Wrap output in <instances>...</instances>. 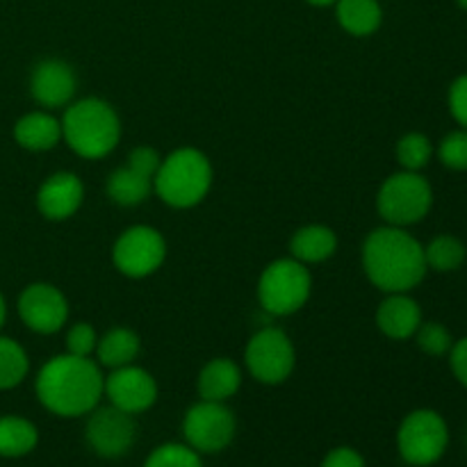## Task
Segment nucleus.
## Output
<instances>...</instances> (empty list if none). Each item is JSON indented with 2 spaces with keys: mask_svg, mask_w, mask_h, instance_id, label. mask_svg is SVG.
I'll list each match as a JSON object with an SVG mask.
<instances>
[{
  "mask_svg": "<svg viewBox=\"0 0 467 467\" xmlns=\"http://www.w3.org/2000/svg\"><path fill=\"white\" fill-rule=\"evenodd\" d=\"M237 422L233 410L223 401L201 400L192 406L182 420L185 442L199 454H219L233 442Z\"/></svg>",
  "mask_w": 467,
  "mask_h": 467,
  "instance_id": "6e6552de",
  "label": "nucleus"
},
{
  "mask_svg": "<svg viewBox=\"0 0 467 467\" xmlns=\"http://www.w3.org/2000/svg\"><path fill=\"white\" fill-rule=\"evenodd\" d=\"M319 467H365V459L354 447H336L324 456Z\"/></svg>",
  "mask_w": 467,
  "mask_h": 467,
  "instance_id": "473e14b6",
  "label": "nucleus"
},
{
  "mask_svg": "<svg viewBox=\"0 0 467 467\" xmlns=\"http://www.w3.org/2000/svg\"><path fill=\"white\" fill-rule=\"evenodd\" d=\"M96 345H99V336H96V331L91 324L80 322V324H76V327L68 328L67 354L89 358V354H94L96 351Z\"/></svg>",
  "mask_w": 467,
  "mask_h": 467,
  "instance_id": "c756f323",
  "label": "nucleus"
},
{
  "mask_svg": "<svg viewBox=\"0 0 467 467\" xmlns=\"http://www.w3.org/2000/svg\"><path fill=\"white\" fill-rule=\"evenodd\" d=\"M137 354H140V337L130 328H112L103 337H99V345H96L99 365L109 369L130 365Z\"/></svg>",
  "mask_w": 467,
  "mask_h": 467,
  "instance_id": "5701e85b",
  "label": "nucleus"
},
{
  "mask_svg": "<svg viewBox=\"0 0 467 467\" xmlns=\"http://www.w3.org/2000/svg\"><path fill=\"white\" fill-rule=\"evenodd\" d=\"M433 205V190L420 171H400L388 178L377 196L379 214L388 226L406 228L422 222Z\"/></svg>",
  "mask_w": 467,
  "mask_h": 467,
  "instance_id": "423d86ee",
  "label": "nucleus"
},
{
  "mask_svg": "<svg viewBox=\"0 0 467 467\" xmlns=\"http://www.w3.org/2000/svg\"><path fill=\"white\" fill-rule=\"evenodd\" d=\"M167 255L164 237L150 226H132L119 235L112 260L123 276L144 278L158 272Z\"/></svg>",
  "mask_w": 467,
  "mask_h": 467,
  "instance_id": "9d476101",
  "label": "nucleus"
},
{
  "mask_svg": "<svg viewBox=\"0 0 467 467\" xmlns=\"http://www.w3.org/2000/svg\"><path fill=\"white\" fill-rule=\"evenodd\" d=\"M422 324L420 304L409 292H392L377 310V327L392 340H409Z\"/></svg>",
  "mask_w": 467,
  "mask_h": 467,
  "instance_id": "dca6fc26",
  "label": "nucleus"
},
{
  "mask_svg": "<svg viewBox=\"0 0 467 467\" xmlns=\"http://www.w3.org/2000/svg\"><path fill=\"white\" fill-rule=\"evenodd\" d=\"M450 368L454 372L456 381L467 388V337H461L450 349Z\"/></svg>",
  "mask_w": 467,
  "mask_h": 467,
  "instance_id": "72a5a7b5",
  "label": "nucleus"
},
{
  "mask_svg": "<svg viewBox=\"0 0 467 467\" xmlns=\"http://www.w3.org/2000/svg\"><path fill=\"white\" fill-rule=\"evenodd\" d=\"M213 185L210 160L196 149H178L160 162L153 190L171 208H192L201 203Z\"/></svg>",
  "mask_w": 467,
  "mask_h": 467,
  "instance_id": "20e7f679",
  "label": "nucleus"
},
{
  "mask_svg": "<svg viewBox=\"0 0 467 467\" xmlns=\"http://www.w3.org/2000/svg\"><path fill=\"white\" fill-rule=\"evenodd\" d=\"M18 315L27 328L50 336L67 324L68 301L50 283H32L18 296Z\"/></svg>",
  "mask_w": 467,
  "mask_h": 467,
  "instance_id": "f8f14e48",
  "label": "nucleus"
},
{
  "mask_svg": "<svg viewBox=\"0 0 467 467\" xmlns=\"http://www.w3.org/2000/svg\"><path fill=\"white\" fill-rule=\"evenodd\" d=\"M450 447V427L438 410L418 409L406 415L397 431L401 461L413 467H431Z\"/></svg>",
  "mask_w": 467,
  "mask_h": 467,
  "instance_id": "39448f33",
  "label": "nucleus"
},
{
  "mask_svg": "<svg viewBox=\"0 0 467 467\" xmlns=\"http://www.w3.org/2000/svg\"><path fill=\"white\" fill-rule=\"evenodd\" d=\"M447 103H450V112L456 119V123L461 128H467V73L451 82Z\"/></svg>",
  "mask_w": 467,
  "mask_h": 467,
  "instance_id": "7c9ffc66",
  "label": "nucleus"
},
{
  "mask_svg": "<svg viewBox=\"0 0 467 467\" xmlns=\"http://www.w3.org/2000/svg\"><path fill=\"white\" fill-rule=\"evenodd\" d=\"M438 158L447 169L467 171V128L450 132L438 146Z\"/></svg>",
  "mask_w": 467,
  "mask_h": 467,
  "instance_id": "c85d7f7f",
  "label": "nucleus"
},
{
  "mask_svg": "<svg viewBox=\"0 0 467 467\" xmlns=\"http://www.w3.org/2000/svg\"><path fill=\"white\" fill-rule=\"evenodd\" d=\"M244 360L255 381L265 383V386H278L290 379L296 354L290 337L281 328L267 327L251 337L244 351Z\"/></svg>",
  "mask_w": 467,
  "mask_h": 467,
  "instance_id": "1a4fd4ad",
  "label": "nucleus"
},
{
  "mask_svg": "<svg viewBox=\"0 0 467 467\" xmlns=\"http://www.w3.org/2000/svg\"><path fill=\"white\" fill-rule=\"evenodd\" d=\"M30 360L26 349L12 337L0 336V390H12L27 377Z\"/></svg>",
  "mask_w": 467,
  "mask_h": 467,
  "instance_id": "393cba45",
  "label": "nucleus"
},
{
  "mask_svg": "<svg viewBox=\"0 0 467 467\" xmlns=\"http://www.w3.org/2000/svg\"><path fill=\"white\" fill-rule=\"evenodd\" d=\"M456 3H459V7H463L467 12V0H456Z\"/></svg>",
  "mask_w": 467,
  "mask_h": 467,
  "instance_id": "e433bc0d",
  "label": "nucleus"
},
{
  "mask_svg": "<svg viewBox=\"0 0 467 467\" xmlns=\"http://www.w3.org/2000/svg\"><path fill=\"white\" fill-rule=\"evenodd\" d=\"M105 377L100 365L82 356L62 354L50 358L36 374L41 406L59 418H82L100 404Z\"/></svg>",
  "mask_w": 467,
  "mask_h": 467,
  "instance_id": "f257e3e1",
  "label": "nucleus"
},
{
  "mask_svg": "<svg viewBox=\"0 0 467 467\" xmlns=\"http://www.w3.org/2000/svg\"><path fill=\"white\" fill-rule=\"evenodd\" d=\"M144 467H203V461L187 442H164L150 451Z\"/></svg>",
  "mask_w": 467,
  "mask_h": 467,
  "instance_id": "bb28decb",
  "label": "nucleus"
},
{
  "mask_svg": "<svg viewBox=\"0 0 467 467\" xmlns=\"http://www.w3.org/2000/svg\"><path fill=\"white\" fill-rule=\"evenodd\" d=\"M465 244L454 235H438L424 246V260L433 272L450 274L456 272L465 263Z\"/></svg>",
  "mask_w": 467,
  "mask_h": 467,
  "instance_id": "b1692460",
  "label": "nucleus"
},
{
  "mask_svg": "<svg viewBox=\"0 0 467 467\" xmlns=\"http://www.w3.org/2000/svg\"><path fill=\"white\" fill-rule=\"evenodd\" d=\"M336 16L349 35L369 36L381 26L383 9L379 0H337Z\"/></svg>",
  "mask_w": 467,
  "mask_h": 467,
  "instance_id": "aec40b11",
  "label": "nucleus"
},
{
  "mask_svg": "<svg viewBox=\"0 0 467 467\" xmlns=\"http://www.w3.org/2000/svg\"><path fill=\"white\" fill-rule=\"evenodd\" d=\"M313 278L304 263L281 258L267 265L258 281V299L267 313L283 317L304 308L310 296Z\"/></svg>",
  "mask_w": 467,
  "mask_h": 467,
  "instance_id": "0eeeda50",
  "label": "nucleus"
},
{
  "mask_svg": "<svg viewBox=\"0 0 467 467\" xmlns=\"http://www.w3.org/2000/svg\"><path fill=\"white\" fill-rule=\"evenodd\" d=\"M39 442V431L35 424L18 415L0 418V456L3 459H21L35 451Z\"/></svg>",
  "mask_w": 467,
  "mask_h": 467,
  "instance_id": "412c9836",
  "label": "nucleus"
},
{
  "mask_svg": "<svg viewBox=\"0 0 467 467\" xmlns=\"http://www.w3.org/2000/svg\"><path fill=\"white\" fill-rule=\"evenodd\" d=\"M82 199H85V187L76 173L59 171L53 173L44 181L36 194V205L46 219L62 222V219L73 217L80 210Z\"/></svg>",
  "mask_w": 467,
  "mask_h": 467,
  "instance_id": "4468645a",
  "label": "nucleus"
},
{
  "mask_svg": "<svg viewBox=\"0 0 467 467\" xmlns=\"http://www.w3.org/2000/svg\"><path fill=\"white\" fill-rule=\"evenodd\" d=\"M135 415L117 409V406H96L89 413L85 427L87 445L94 450L100 459H121L132 450L137 438Z\"/></svg>",
  "mask_w": 467,
  "mask_h": 467,
  "instance_id": "9b49d317",
  "label": "nucleus"
},
{
  "mask_svg": "<svg viewBox=\"0 0 467 467\" xmlns=\"http://www.w3.org/2000/svg\"><path fill=\"white\" fill-rule=\"evenodd\" d=\"M431 140L422 132H409L397 141V160L404 167V171H422L431 162Z\"/></svg>",
  "mask_w": 467,
  "mask_h": 467,
  "instance_id": "a878e982",
  "label": "nucleus"
},
{
  "mask_svg": "<svg viewBox=\"0 0 467 467\" xmlns=\"http://www.w3.org/2000/svg\"><path fill=\"white\" fill-rule=\"evenodd\" d=\"M62 140L80 158L99 160L117 149L121 140L119 114L100 99H82L68 105L62 119Z\"/></svg>",
  "mask_w": 467,
  "mask_h": 467,
  "instance_id": "7ed1b4c3",
  "label": "nucleus"
},
{
  "mask_svg": "<svg viewBox=\"0 0 467 467\" xmlns=\"http://www.w3.org/2000/svg\"><path fill=\"white\" fill-rule=\"evenodd\" d=\"M242 386V372L233 360L214 358L201 369L199 374V395L201 400L223 401L231 400Z\"/></svg>",
  "mask_w": 467,
  "mask_h": 467,
  "instance_id": "a211bd4d",
  "label": "nucleus"
},
{
  "mask_svg": "<svg viewBox=\"0 0 467 467\" xmlns=\"http://www.w3.org/2000/svg\"><path fill=\"white\" fill-rule=\"evenodd\" d=\"M105 397L117 409L140 415L158 400V383L146 369L132 363L123 365V368L112 369V374L105 379Z\"/></svg>",
  "mask_w": 467,
  "mask_h": 467,
  "instance_id": "ddd939ff",
  "label": "nucleus"
},
{
  "mask_svg": "<svg viewBox=\"0 0 467 467\" xmlns=\"http://www.w3.org/2000/svg\"><path fill=\"white\" fill-rule=\"evenodd\" d=\"M337 249V237L336 233L328 226H304L295 233L290 242L292 258L299 260V263H324V260L331 258Z\"/></svg>",
  "mask_w": 467,
  "mask_h": 467,
  "instance_id": "6ab92c4d",
  "label": "nucleus"
},
{
  "mask_svg": "<svg viewBox=\"0 0 467 467\" xmlns=\"http://www.w3.org/2000/svg\"><path fill=\"white\" fill-rule=\"evenodd\" d=\"M14 140L27 150H48L62 140V121L48 112H30L16 121Z\"/></svg>",
  "mask_w": 467,
  "mask_h": 467,
  "instance_id": "f3484780",
  "label": "nucleus"
},
{
  "mask_svg": "<svg viewBox=\"0 0 467 467\" xmlns=\"http://www.w3.org/2000/svg\"><path fill=\"white\" fill-rule=\"evenodd\" d=\"M160 162H162V158H160L158 150L150 149V146H137L130 153V158H128V164H130L132 169H137V171L146 173V176L150 178H155V173H158Z\"/></svg>",
  "mask_w": 467,
  "mask_h": 467,
  "instance_id": "2f4dec72",
  "label": "nucleus"
},
{
  "mask_svg": "<svg viewBox=\"0 0 467 467\" xmlns=\"http://www.w3.org/2000/svg\"><path fill=\"white\" fill-rule=\"evenodd\" d=\"M150 192H153V178L137 171V169H132L130 164H128V167L117 169L108 181L109 199H112L114 203L123 205V208L140 205L141 201L149 199Z\"/></svg>",
  "mask_w": 467,
  "mask_h": 467,
  "instance_id": "4be33fe9",
  "label": "nucleus"
},
{
  "mask_svg": "<svg viewBox=\"0 0 467 467\" xmlns=\"http://www.w3.org/2000/svg\"><path fill=\"white\" fill-rule=\"evenodd\" d=\"M363 267L369 281L388 295L410 292L429 272L424 246L397 226H383L369 233L363 244Z\"/></svg>",
  "mask_w": 467,
  "mask_h": 467,
  "instance_id": "f03ea898",
  "label": "nucleus"
},
{
  "mask_svg": "<svg viewBox=\"0 0 467 467\" xmlns=\"http://www.w3.org/2000/svg\"><path fill=\"white\" fill-rule=\"evenodd\" d=\"M5 319H7V304H5V296L0 295V328H3Z\"/></svg>",
  "mask_w": 467,
  "mask_h": 467,
  "instance_id": "f704fd0d",
  "label": "nucleus"
},
{
  "mask_svg": "<svg viewBox=\"0 0 467 467\" xmlns=\"http://www.w3.org/2000/svg\"><path fill=\"white\" fill-rule=\"evenodd\" d=\"M76 73L62 59H44L35 67L30 91L44 108H62L76 94Z\"/></svg>",
  "mask_w": 467,
  "mask_h": 467,
  "instance_id": "2eb2a0df",
  "label": "nucleus"
},
{
  "mask_svg": "<svg viewBox=\"0 0 467 467\" xmlns=\"http://www.w3.org/2000/svg\"><path fill=\"white\" fill-rule=\"evenodd\" d=\"M415 340L418 347L429 356H445L450 354L454 337H451L450 328L441 322H422L415 331Z\"/></svg>",
  "mask_w": 467,
  "mask_h": 467,
  "instance_id": "cd10ccee",
  "label": "nucleus"
},
{
  "mask_svg": "<svg viewBox=\"0 0 467 467\" xmlns=\"http://www.w3.org/2000/svg\"><path fill=\"white\" fill-rule=\"evenodd\" d=\"M306 3H310L313 7H328V5H336L337 0H306Z\"/></svg>",
  "mask_w": 467,
  "mask_h": 467,
  "instance_id": "c9c22d12",
  "label": "nucleus"
}]
</instances>
